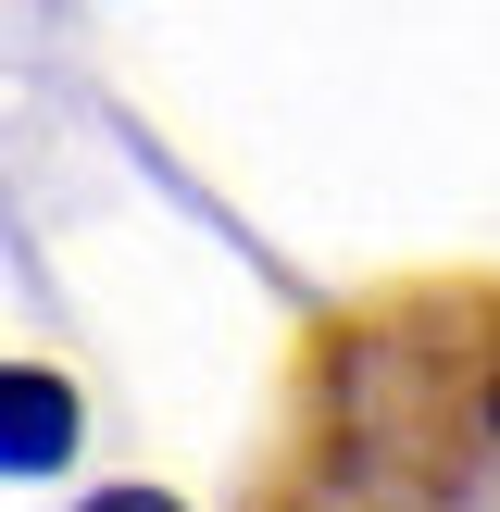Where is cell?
Here are the masks:
<instances>
[{
  "instance_id": "obj_2",
  "label": "cell",
  "mask_w": 500,
  "mask_h": 512,
  "mask_svg": "<svg viewBox=\"0 0 500 512\" xmlns=\"http://www.w3.org/2000/svg\"><path fill=\"white\" fill-rule=\"evenodd\" d=\"M75 450V400H63V375H0V463H63Z\"/></svg>"
},
{
  "instance_id": "obj_3",
  "label": "cell",
  "mask_w": 500,
  "mask_h": 512,
  "mask_svg": "<svg viewBox=\"0 0 500 512\" xmlns=\"http://www.w3.org/2000/svg\"><path fill=\"white\" fill-rule=\"evenodd\" d=\"M88 512H175V500H150V488H113V500H88Z\"/></svg>"
},
{
  "instance_id": "obj_1",
  "label": "cell",
  "mask_w": 500,
  "mask_h": 512,
  "mask_svg": "<svg viewBox=\"0 0 500 512\" xmlns=\"http://www.w3.org/2000/svg\"><path fill=\"white\" fill-rule=\"evenodd\" d=\"M250 512H500V275H413L325 313Z\"/></svg>"
}]
</instances>
